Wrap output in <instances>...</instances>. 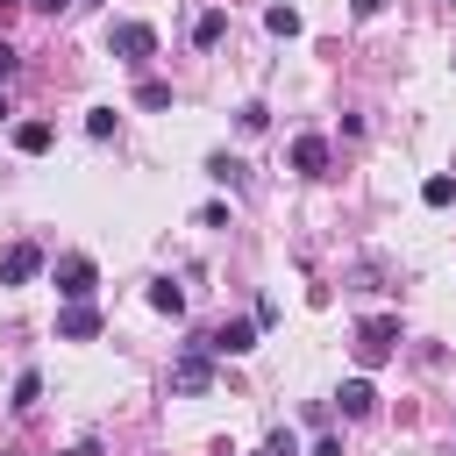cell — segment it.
<instances>
[{
    "label": "cell",
    "mask_w": 456,
    "mask_h": 456,
    "mask_svg": "<svg viewBox=\"0 0 456 456\" xmlns=\"http://www.w3.org/2000/svg\"><path fill=\"white\" fill-rule=\"evenodd\" d=\"M314 456H342V442H328V435H321V442H314Z\"/></svg>",
    "instance_id": "cell-22"
},
{
    "label": "cell",
    "mask_w": 456,
    "mask_h": 456,
    "mask_svg": "<svg viewBox=\"0 0 456 456\" xmlns=\"http://www.w3.org/2000/svg\"><path fill=\"white\" fill-rule=\"evenodd\" d=\"M399 349V321L392 314H370L363 328H356V363H385Z\"/></svg>",
    "instance_id": "cell-3"
},
{
    "label": "cell",
    "mask_w": 456,
    "mask_h": 456,
    "mask_svg": "<svg viewBox=\"0 0 456 456\" xmlns=\"http://www.w3.org/2000/svg\"><path fill=\"white\" fill-rule=\"evenodd\" d=\"M235 121H242V128H249V135H256V128H264V121H271V107H264V100H249V107H242V114H235Z\"/></svg>",
    "instance_id": "cell-20"
},
{
    "label": "cell",
    "mask_w": 456,
    "mask_h": 456,
    "mask_svg": "<svg viewBox=\"0 0 456 456\" xmlns=\"http://www.w3.org/2000/svg\"><path fill=\"white\" fill-rule=\"evenodd\" d=\"M57 335H64V342H93V335H100V306H93V299L64 306V314H57Z\"/></svg>",
    "instance_id": "cell-7"
},
{
    "label": "cell",
    "mask_w": 456,
    "mask_h": 456,
    "mask_svg": "<svg viewBox=\"0 0 456 456\" xmlns=\"http://www.w3.org/2000/svg\"><path fill=\"white\" fill-rule=\"evenodd\" d=\"M93 285H100V271H93V256H57V292H64V306H78V299H93Z\"/></svg>",
    "instance_id": "cell-4"
},
{
    "label": "cell",
    "mask_w": 456,
    "mask_h": 456,
    "mask_svg": "<svg viewBox=\"0 0 456 456\" xmlns=\"http://www.w3.org/2000/svg\"><path fill=\"white\" fill-rule=\"evenodd\" d=\"M107 50H114L121 64H142V57L157 50V28H150V21H107Z\"/></svg>",
    "instance_id": "cell-2"
},
{
    "label": "cell",
    "mask_w": 456,
    "mask_h": 456,
    "mask_svg": "<svg viewBox=\"0 0 456 456\" xmlns=\"http://www.w3.org/2000/svg\"><path fill=\"white\" fill-rule=\"evenodd\" d=\"M0 114H7V100H0Z\"/></svg>",
    "instance_id": "cell-27"
},
{
    "label": "cell",
    "mask_w": 456,
    "mask_h": 456,
    "mask_svg": "<svg viewBox=\"0 0 456 456\" xmlns=\"http://www.w3.org/2000/svg\"><path fill=\"white\" fill-rule=\"evenodd\" d=\"M264 28H271V36H299L306 21H299V7H285V0H278V7L264 14Z\"/></svg>",
    "instance_id": "cell-13"
},
{
    "label": "cell",
    "mask_w": 456,
    "mask_h": 456,
    "mask_svg": "<svg viewBox=\"0 0 456 456\" xmlns=\"http://www.w3.org/2000/svg\"><path fill=\"white\" fill-rule=\"evenodd\" d=\"M135 100H142V107H171V86H164V78H142Z\"/></svg>",
    "instance_id": "cell-18"
},
{
    "label": "cell",
    "mask_w": 456,
    "mask_h": 456,
    "mask_svg": "<svg viewBox=\"0 0 456 456\" xmlns=\"http://www.w3.org/2000/svg\"><path fill=\"white\" fill-rule=\"evenodd\" d=\"M14 150L21 157H43L50 150V121H14Z\"/></svg>",
    "instance_id": "cell-11"
},
{
    "label": "cell",
    "mask_w": 456,
    "mask_h": 456,
    "mask_svg": "<svg viewBox=\"0 0 456 456\" xmlns=\"http://www.w3.org/2000/svg\"><path fill=\"white\" fill-rule=\"evenodd\" d=\"M28 7H64V0H28Z\"/></svg>",
    "instance_id": "cell-24"
},
{
    "label": "cell",
    "mask_w": 456,
    "mask_h": 456,
    "mask_svg": "<svg viewBox=\"0 0 456 456\" xmlns=\"http://www.w3.org/2000/svg\"><path fill=\"white\" fill-rule=\"evenodd\" d=\"M0 7H21V0H0Z\"/></svg>",
    "instance_id": "cell-26"
},
{
    "label": "cell",
    "mask_w": 456,
    "mask_h": 456,
    "mask_svg": "<svg viewBox=\"0 0 456 456\" xmlns=\"http://www.w3.org/2000/svg\"><path fill=\"white\" fill-rule=\"evenodd\" d=\"M36 271H43V249L36 242H7L0 249V285H28Z\"/></svg>",
    "instance_id": "cell-5"
},
{
    "label": "cell",
    "mask_w": 456,
    "mask_h": 456,
    "mask_svg": "<svg viewBox=\"0 0 456 456\" xmlns=\"http://www.w3.org/2000/svg\"><path fill=\"white\" fill-rule=\"evenodd\" d=\"M36 399H43V378H36V370H21V378H14V399H7V406H14V413H28Z\"/></svg>",
    "instance_id": "cell-15"
},
{
    "label": "cell",
    "mask_w": 456,
    "mask_h": 456,
    "mask_svg": "<svg viewBox=\"0 0 456 456\" xmlns=\"http://www.w3.org/2000/svg\"><path fill=\"white\" fill-rule=\"evenodd\" d=\"M71 456H93V442H86V449H71Z\"/></svg>",
    "instance_id": "cell-25"
},
{
    "label": "cell",
    "mask_w": 456,
    "mask_h": 456,
    "mask_svg": "<svg viewBox=\"0 0 456 456\" xmlns=\"http://www.w3.org/2000/svg\"><path fill=\"white\" fill-rule=\"evenodd\" d=\"M349 7H356V14H378V7H385V0H349Z\"/></svg>",
    "instance_id": "cell-23"
},
{
    "label": "cell",
    "mask_w": 456,
    "mask_h": 456,
    "mask_svg": "<svg viewBox=\"0 0 456 456\" xmlns=\"http://www.w3.org/2000/svg\"><path fill=\"white\" fill-rule=\"evenodd\" d=\"M214 385V363H207V335H192L171 363V392H207Z\"/></svg>",
    "instance_id": "cell-1"
},
{
    "label": "cell",
    "mask_w": 456,
    "mask_h": 456,
    "mask_svg": "<svg viewBox=\"0 0 456 456\" xmlns=\"http://www.w3.org/2000/svg\"><path fill=\"white\" fill-rule=\"evenodd\" d=\"M86 135L107 142V135H114V107H86Z\"/></svg>",
    "instance_id": "cell-17"
},
{
    "label": "cell",
    "mask_w": 456,
    "mask_h": 456,
    "mask_svg": "<svg viewBox=\"0 0 456 456\" xmlns=\"http://www.w3.org/2000/svg\"><path fill=\"white\" fill-rule=\"evenodd\" d=\"M207 178L228 185V192H242V185H249V164H242V157H207Z\"/></svg>",
    "instance_id": "cell-10"
},
{
    "label": "cell",
    "mask_w": 456,
    "mask_h": 456,
    "mask_svg": "<svg viewBox=\"0 0 456 456\" xmlns=\"http://www.w3.org/2000/svg\"><path fill=\"white\" fill-rule=\"evenodd\" d=\"M14 64H21V57H14L7 43H0V78H14Z\"/></svg>",
    "instance_id": "cell-21"
},
{
    "label": "cell",
    "mask_w": 456,
    "mask_h": 456,
    "mask_svg": "<svg viewBox=\"0 0 456 456\" xmlns=\"http://www.w3.org/2000/svg\"><path fill=\"white\" fill-rule=\"evenodd\" d=\"M221 36H228V14H221V7H207V14L192 21V43H200V50H214Z\"/></svg>",
    "instance_id": "cell-12"
},
{
    "label": "cell",
    "mask_w": 456,
    "mask_h": 456,
    "mask_svg": "<svg viewBox=\"0 0 456 456\" xmlns=\"http://www.w3.org/2000/svg\"><path fill=\"white\" fill-rule=\"evenodd\" d=\"M150 306H157V314H185V292H178L171 278H157V285H150Z\"/></svg>",
    "instance_id": "cell-14"
},
{
    "label": "cell",
    "mask_w": 456,
    "mask_h": 456,
    "mask_svg": "<svg viewBox=\"0 0 456 456\" xmlns=\"http://www.w3.org/2000/svg\"><path fill=\"white\" fill-rule=\"evenodd\" d=\"M420 200H428V207H449V200H456V178H449V171H435V178L420 185Z\"/></svg>",
    "instance_id": "cell-16"
},
{
    "label": "cell",
    "mask_w": 456,
    "mask_h": 456,
    "mask_svg": "<svg viewBox=\"0 0 456 456\" xmlns=\"http://www.w3.org/2000/svg\"><path fill=\"white\" fill-rule=\"evenodd\" d=\"M264 456H299V435H292V428H271V442H264Z\"/></svg>",
    "instance_id": "cell-19"
},
{
    "label": "cell",
    "mask_w": 456,
    "mask_h": 456,
    "mask_svg": "<svg viewBox=\"0 0 456 456\" xmlns=\"http://www.w3.org/2000/svg\"><path fill=\"white\" fill-rule=\"evenodd\" d=\"M207 349H214V356H249V349H256V321H221V328L207 335Z\"/></svg>",
    "instance_id": "cell-6"
},
{
    "label": "cell",
    "mask_w": 456,
    "mask_h": 456,
    "mask_svg": "<svg viewBox=\"0 0 456 456\" xmlns=\"http://www.w3.org/2000/svg\"><path fill=\"white\" fill-rule=\"evenodd\" d=\"M292 171L321 178V171H328V142H321V135H299V142H292Z\"/></svg>",
    "instance_id": "cell-9"
},
{
    "label": "cell",
    "mask_w": 456,
    "mask_h": 456,
    "mask_svg": "<svg viewBox=\"0 0 456 456\" xmlns=\"http://www.w3.org/2000/svg\"><path fill=\"white\" fill-rule=\"evenodd\" d=\"M335 406H342V413H349V420H363V413H370V406H378V385H370V378H349V385H342V392H335Z\"/></svg>",
    "instance_id": "cell-8"
}]
</instances>
